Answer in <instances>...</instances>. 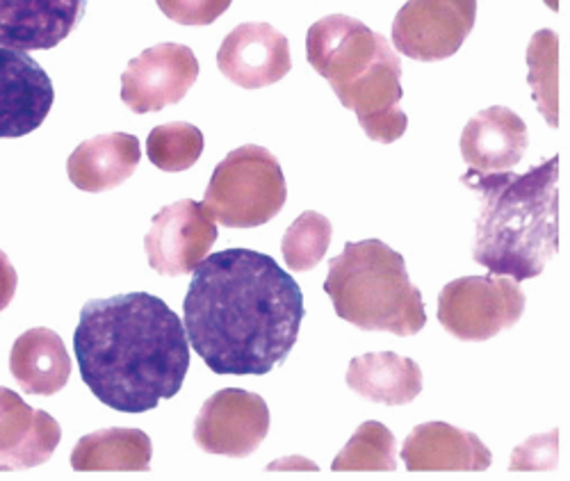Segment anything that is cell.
<instances>
[{
    "label": "cell",
    "instance_id": "ba28073f",
    "mask_svg": "<svg viewBox=\"0 0 570 481\" xmlns=\"http://www.w3.org/2000/svg\"><path fill=\"white\" fill-rule=\"evenodd\" d=\"M478 21V0H409L393 21V43L411 60L452 58Z\"/></svg>",
    "mask_w": 570,
    "mask_h": 481
},
{
    "label": "cell",
    "instance_id": "7a4b0ae2",
    "mask_svg": "<svg viewBox=\"0 0 570 481\" xmlns=\"http://www.w3.org/2000/svg\"><path fill=\"white\" fill-rule=\"evenodd\" d=\"M73 350L94 397L121 413H147L171 400L189 370L180 317L147 293L87 302Z\"/></svg>",
    "mask_w": 570,
    "mask_h": 481
},
{
    "label": "cell",
    "instance_id": "6da1fadb",
    "mask_svg": "<svg viewBox=\"0 0 570 481\" xmlns=\"http://www.w3.org/2000/svg\"><path fill=\"white\" fill-rule=\"evenodd\" d=\"M304 313L299 283L274 258L226 249L195 267L183 326L215 374H267L297 345Z\"/></svg>",
    "mask_w": 570,
    "mask_h": 481
},
{
    "label": "cell",
    "instance_id": "2e32d148",
    "mask_svg": "<svg viewBox=\"0 0 570 481\" xmlns=\"http://www.w3.org/2000/svg\"><path fill=\"white\" fill-rule=\"evenodd\" d=\"M461 156L468 171H511L530 147L528 126L513 110L493 106L474 115L461 135Z\"/></svg>",
    "mask_w": 570,
    "mask_h": 481
},
{
    "label": "cell",
    "instance_id": "cb8c5ba5",
    "mask_svg": "<svg viewBox=\"0 0 570 481\" xmlns=\"http://www.w3.org/2000/svg\"><path fill=\"white\" fill-rule=\"evenodd\" d=\"M202 154H204V132L193 124L171 121V124L156 126L149 132L147 156L158 169L167 174H178L195 167Z\"/></svg>",
    "mask_w": 570,
    "mask_h": 481
},
{
    "label": "cell",
    "instance_id": "4316f807",
    "mask_svg": "<svg viewBox=\"0 0 570 481\" xmlns=\"http://www.w3.org/2000/svg\"><path fill=\"white\" fill-rule=\"evenodd\" d=\"M160 12L180 26H210L233 0H156Z\"/></svg>",
    "mask_w": 570,
    "mask_h": 481
},
{
    "label": "cell",
    "instance_id": "f1b7e54d",
    "mask_svg": "<svg viewBox=\"0 0 570 481\" xmlns=\"http://www.w3.org/2000/svg\"><path fill=\"white\" fill-rule=\"evenodd\" d=\"M546 3L550 6V10H554V12L559 10V0H546Z\"/></svg>",
    "mask_w": 570,
    "mask_h": 481
},
{
    "label": "cell",
    "instance_id": "d6986e66",
    "mask_svg": "<svg viewBox=\"0 0 570 481\" xmlns=\"http://www.w3.org/2000/svg\"><path fill=\"white\" fill-rule=\"evenodd\" d=\"M10 372L26 395L51 397L67 386L71 356L56 331L30 328L12 347Z\"/></svg>",
    "mask_w": 570,
    "mask_h": 481
},
{
    "label": "cell",
    "instance_id": "3957f363",
    "mask_svg": "<svg viewBox=\"0 0 570 481\" xmlns=\"http://www.w3.org/2000/svg\"><path fill=\"white\" fill-rule=\"evenodd\" d=\"M461 183L482 197L472 258L515 283L541 276L559 252V156L528 174H474Z\"/></svg>",
    "mask_w": 570,
    "mask_h": 481
},
{
    "label": "cell",
    "instance_id": "7c38bea8",
    "mask_svg": "<svg viewBox=\"0 0 570 481\" xmlns=\"http://www.w3.org/2000/svg\"><path fill=\"white\" fill-rule=\"evenodd\" d=\"M217 67L243 89L269 87L293 69L291 43L269 23H243L222 41Z\"/></svg>",
    "mask_w": 570,
    "mask_h": 481
},
{
    "label": "cell",
    "instance_id": "7402d4cb",
    "mask_svg": "<svg viewBox=\"0 0 570 481\" xmlns=\"http://www.w3.org/2000/svg\"><path fill=\"white\" fill-rule=\"evenodd\" d=\"M334 472H393L397 470L395 436L382 422H363L341 454L331 463Z\"/></svg>",
    "mask_w": 570,
    "mask_h": 481
},
{
    "label": "cell",
    "instance_id": "277c9868",
    "mask_svg": "<svg viewBox=\"0 0 570 481\" xmlns=\"http://www.w3.org/2000/svg\"><path fill=\"white\" fill-rule=\"evenodd\" d=\"M324 293L341 320L363 331L409 338L426 324L422 293L409 278L404 256L376 237L347 243L331 258Z\"/></svg>",
    "mask_w": 570,
    "mask_h": 481
},
{
    "label": "cell",
    "instance_id": "83f0119b",
    "mask_svg": "<svg viewBox=\"0 0 570 481\" xmlns=\"http://www.w3.org/2000/svg\"><path fill=\"white\" fill-rule=\"evenodd\" d=\"M17 293V269L8 254L0 252V311H6Z\"/></svg>",
    "mask_w": 570,
    "mask_h": 481
},
{
    "label": "cell",
    "instance_id": "ac0fdd59",
    "mask_svg": "<svg viewBox=\"0 0 570 481\" xmlns=\"http://www.w3.org/2000/svg\"><path fill=\"white\" fill-rule=\"evenodd\" d=\"M141 160L139 139L128 132H108L85 139L69 156L67 171L71 183L82 189L99 195L119 187L128 180Z\"/></svg>",
    "mask_w": 570,
    "mask_h": 481
},
{
    "label": "cell",
    "instance_id": "52a82bcc",
    "mask_svg": "<svg viewBox=\"0 0 570 481\" xmlns=\"http://www.w3.org/2000/svg\"><path fill=\"white\" fill-rule=\"evenodd\" d=\"M391 53L393 46L384 35L345 14L320 19L306 35V58L338 99Z\"/></svg>",
    "mask_w": 570,
    "mask_h": 481
},
{
    "label": "cell",
    "instance_id": "484cf974",
    "mask_svg": "<svg viewBox=\"0 0 570 481\" xmlns=\"http://www.w3.org/2000/svg\"><path fill=\"white\" fill-rule=\"evenodd\" d=\"M559 459V431H550V434H541L522 443L513 457L509 468L513 472H546L554 470Z\"/></svg>",
    "mask_w": 570,
    "mask_h": 481
},
{
    "label": "cell",
    "instance_id": "44dd1931",
    "mask_svg": "<svg viewBox=\"0 0 570 481\" xmlns=\"http://www.w3.org/2000/svg\"><path fill=\"white\" fill-rule=\"evenodd\" d=\"M154 445L139 429H101L78 441L71 468L78 472H149Z\"/></svg>",
    "mask_w": 570,
    "mask_h": 481
},
{
    "label": "cell",
    "instance_id": "ffe728a7",
    "mask_svg": "<svg viewBox=\"0 0 570 481\" xmlns=\"http://www.w3.org/2000/svg\"><path fill=\"white\" fill-rule=\"evenodd\" d=\"M347 386L374 404L404 406L422 393V370L393 352H370L352 359Z\"/></svg>",
    "mask_w": 570,
    "mask_h": 481
},
{
    "label": "cell",
    "instance_id": "603a6c76",
    "mask_svg": "<svg viewBox=\"0 0 570 481\" xmlns=\"http://www.w3.org/2000/svg\"><path fill=\"white\" fill-rule=\"evenodd\" d=\"M532 96L543 119L557 128L559 126V37L554 30L534 32L528 48Z\"/></svg>",
    "mask_w": 570,
    "mask_h": 481
},
{
    "label": "cell",
    "instance_id": "4fadbf2b",
    "mask_svg": "<svg viewBox=\"0 0 570 481\" xmlns=\"http://www.w3.org/2000/svg\"><path fill=\"white\" fill-rule=\"evenodd\" d=\"M53 82L23 51L0 46V139L37 130L53 108Z\"/></svg>",
    "mask_w": 570,
    "mask_h": 481
},
{
    "label": "cell",
    "instance_id": "9a60e30c",
    "mask_svg": "<svg viewBox=\"0 0 570 481\" xmlns=\"http://www.w3.org/2000/svg\"><path fill=\"white\" fill-rule=\"evenodd\" d=\"M62 441L53 415L28 406L14 391L0 386V470L43 465Z\"/></svg>",
    "mask_w": 570,
    "mask_h": 481
},
{
    "label": "cell",
    "instance_id": "e0dca14e",
    "mask_svg": "<svg viewBox=\"0 0 570 481\" xmlns=\"http://www.w3.org/2000/svg\"><path fill=\"white\" fill-rule=\"evenodd\" d=\"M402 459L411 472H484L491 465L480 436L441 420L417 424L404 441Z\"/></svg>",
    "mask_w": 570,
    "mask_h": 481
},
{
    "label": "cell",
    "instance_id": "5b68a950",
    "mask_svg": "<svg viewBox=\"0 0 570 481\" xmlns=\"http://www.w3.org/2000/svg\"><path fill=\"white\" fill-rule=\"evenodd\" d=\"M288 199L281 163L263 147L230 151L213 171L204 206L226 228H254L274 219Z\"/></svg>",
    "mask_w": 570,
    "mask_h": 481
},
{
    "label": "cell",
    "instance_id": "9c48e42d",
    "mask_svg": "<svg viewBox=\"0 0 570 481\" xmlns=\"http://www.w3.org/2000/svg\"><path fill=\"white\" fill-rule=\"evenodd\" d=\"M199 78L193 48L165 41L147 48L121 76V101L130 112L147 115L176 106Z\"/></svg>",
    "mask_w": 570,
    "mask_h": 481
},
{
    "label": "cell",
    "instance_id": "5bb4252c",
    "mask_svg": "<svg viewBox=\"0 0 570 481\" xmlns=\"http://www.w3.org/2000/svg\"><path fill=\"white\" fill-rule=\"evenodd\" d=\"M87 0H0V46L49 51L82 21Z\"/></svg>",
    "mask_w": 570,
    "mask_h": 481
},
{
    "label": "cell",
    "instance_id": "30bf717a",
    "mask_svg": "<svg viewBox=\"0 0 570 481\" xmlns=\"http://www.w3.org/2000/svg\"><path fill=\"white\" fill-rule=\"evenodd\" d=\"M269 431V409L256 393L224 389L202 406L195 424V441L208 454L247 459Z\"/></svg>",
    "mask_w": 570,
    "mask_h": 481
},
{
    "label": "cell",
    "instance_id": "d4e9b609",
    "mask_svg": "<svg viewBox=\"0 0 570 481\" xmlns=\"http://www.w3.org/2000/svg\"><path fill=\"white\" fill-rule=\"evenodd\" d=\"M331 235H334V226H331L328 217L306 210L302 213L283 235L281 254L293 272H308L322 263V258L328 252Z\"/></svg>",
    "mask_w": 570,
    "mask_h": 481
},
{
    "label": "cell",
    "instance_id": "8fae6325",
    "mask_svg": "<svg viewBox=\"0 0 570 481\" xmlns=\"http://www.w3.org/2000/svg\"><path fill=\"white\" fill-rule=\"evenodd\" d=\"M217 224L204 204L183 199L165 206L145 237L149 265L163 276H185L208 256Z\"/></svg>",
    "mask_w": 570,
    "mask_h": 481
},
{
    "label": "cell",
    "instance_id": "8992f818",
    "mask_svg": "<svg viewBox=\"0 0 570 481\" xmlns=\"http://www.w3.org/2000/svg\"><path fill=\"white\" fill-rule=\"evenodd\" d=\"M525 311V295L513 278L500 274L463 276L443 287L439 322L465 343H484L511 328Z\"/></svg>",
    "mask_w": 570,
    "mask_h": 481
}]
</instances>
